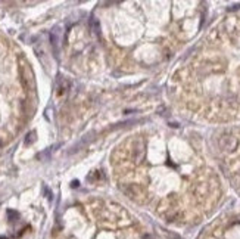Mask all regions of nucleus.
<instances>
[{
	"instance_id": "20e7f679",
	"label": "nucleus",
	"mask_w": 240,
	"mask_h": 239,
	"mask_svg": "<svg viewBox=\"0 0 240 239\" xmlns=\"http://www.w3.org/2000/svg\"><path fill=\"white\" fill-rule=\"evenodd\" d=\"M199 239H240V214L218 217L203 230Z\"/></svg>"
},
{
	"instance_id": "7ed1b4c3",
	"label": "nucleus",
	"mask_w": 240,
	"mask_h": 239,
	"mask_svg": "<svg viewBox=\"0 0 240 239\" xmlns=\"http://www.w3.org/2000/svg\"><path fill=\"white\" fill-rule=\"evenodd\" d=\"M118 31H109L111 55L122 69L162 65L193 39L202 25L196 2H131L115 5Z\"/></svg>"
},
{
	"instance_id": "f257e3e1",
	"label": "nucleus",
	"mask_w": 240,
	"mask_h": 239,
	"mask_svg": "<svg viewBox=\"0 0 240 239\" xmlns=\"http://www.w3.org/2000/svg\"><path fill=\"white\" fill-rule=\"evenodd\" d=\"M111 159L121 192L169 223L199 221L221 199L220 174L208 161L199 136L143 129L125 137Z\"/></svg>"
},
{
	"instance_id": "f03ea898",
	"label": "nucleus",
	"mask_w": 240,
	"mask_h": 239,
	"mask_svg": "<svg viewBox=\"0 0 240 239\" xmlns=\"http://www.w3.org/2000/svg\"><path fill=\"white\" fill-rule=\"evenodd\" d=\"M169 95L195 120H240V12L225 16L199 42L172 74Z\"/></svg>"
}]
</instances>
